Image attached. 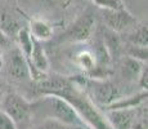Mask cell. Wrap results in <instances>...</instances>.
I'll use <instances>...</instances> for the list:
<instances>
[{
	"label": "cell",
	"instance_id": "ac0fdd59",
	"mask_svg": "<svg viewBox=\"0 0 148 129\" xmlns=\"http://www.w3.org/2000/svg\"><path fill=\"white\" fill-rule=\"evenodd\" d=\"M0 129H18L13 119L0 108Z\"/></svg>",
	"mask_w": 148,
	"mask_h": 129
},
{
	"label": "cell",
	"instance_id": "8992f818",
	"mask_svg": "<svg viewBox=\"0 0 148 129\" xmlns=\"http://www.w3.org/2000/svg\"><path fill=\"white\" fill-rule=\"evenodd\" d=\"M8 61H7V74L13 81L23 83L31 79L30 68L27 61L23 57L18 47H10L8 49Z\"/></svg>",
	"mask_w": 148,
	"mask_h": 129
},
{
	"label": "cell",
	"instance_id": "44dd1931",
	"mask_svg": "<svg viewBox=\"0 0 148 129\" xmlns=\"http://www.w3.org/2000/svg\"><path fill=\"white\" fill-rule=\"evenodd\" d=\"M12 47V40L8 38L0 28V49H9Z\"/></svg>",
	"mask_w": 148,
	"mask_h": 129
},
{
	"label": "cell",
	"instance_id": "6da1fadb",
	"mask_svg": "<svg viewBox=\"0 0 148 129\" xmlns=\"http://www.w3.org/2000/svg\"><path fill=\"white\" fill-rule=\"evenodd\" d=\"M49 96H58L71 103L89 129H112L104 114L99 111L98 106L90 98H88L86 94L81 90V88L73 85L71 80L66 87Z\"/></svg>",
	"mask_w": 148,
	"mask_h": 129
},
{
	"label": "cell",
	"instance_id": "9a60e30c",
	"mask_svg": "<svg viewBox=\"0 0 148 129\" xmlns=\"http://www.w3.org/2000/svg\"><path fill=\"white\" fill-rule=\"evenodd\" d=\"M75 63L77 65L85 74H88L89 71H92L97 66V58H95L94 53H93V50L84 49V50H80L76 54Z\"/></svg>",
	"mask_w": 148,
	"mask_h": 129
},
{
	"label": "cell",
	"instance_id": "52a82bcc",
	"mask_svg": "<svg viewBox=\"0 0 148 129\" xmlns=\"http://www.w3.org/2000/svg\"><path fill=\"white\" fill-rule=\"evenodd\" d=\"M90 88L93 92V97H94V102L98 105V107H107L116 99L122 97L121 90L117 85H115L112 81L107 79L102 80H94L90 83Z\"/></svg>",
	"mask_w": 148,
	"mask_h": 129
},
{
	"label": "cell",
	"instance_id": "603a6c76",
	"mask_svg": "<svg viewBox=\"0 0 148 129\" xmlns=\"http://www.w3.org/2000/svg\"><path fill=\"white\" fill-rule=\"evenodd\" d=\"M4 66V58H3V54H1V49H0V70L3 68Z\"/></svg>",
	"mask_w": 148,
	"mask_h": 129
},
{
	"label": "cell",
	"instance_id": "7a4b0ae2",
	"mask_svg": "<svg viewBox=\"0 0 148 129\" xmlns=\"http://www.w3.org/2000/svg\"><path fill=\"white\" fill-rule=\"evenodd\" d=\"M42 105H44L45 110L48 111V117H52L54 120H58V121L63 123L66 125H71V127L89 129L82 121L77 111L66 99L61 98L58 96H49L48 94V96H44Z\"/></svg>",
	"mask_w": 148,
	"mask_h": 129
},
{
	"label": "cell",
	"instance_id": "9c48e42d",
	"mask_svg": "<svg viewBox=\"0 0 148 129\" xmlns=\"http://www.w3.org/2000/svg\"><path fill=\"white\" fill-rule=\"evenodd\" d=\"M147 96H148L147 90L140 89V92L132 94V96L120 97L115 102H112L107 107H104L103 110L106 111V110H116V108H136L147 102Z\"/></svg>",
	"mask_w": 148,
	"mask_h": 129
},
{
	"label": "cell",
	"instance_id": "7402d4cb",
	"mask_svg": "<svg viewBox=\"0 0 148 129\" xmlns=\"http://www.w3.org/2000/svg\"><path fill=\"white\" fill-rule=\"evenodd\" d=\"M5 85L3 84V81L0 80V106H1V102H3V98H4V96H5Z\"/></svg>",
	"mask_w": 148,
	"mask_h": 129
},
{
	"label": "cell",
	"instance_id": "d6986e66",
	"mask_svg": "<svg viewBox=\"0 0 148 129\" xmlns=\"http://www.w3.org/2000/svg\"><path fill=\"white\" fill-rule=\"evenodd\" d=\"M136 83H138V85H139L140 89L147 90V88H148V66H147V63L143 66V68H142Z\"/></svg>",
	"mask_w": 148,
	"mask_h": 129
},
{
	"label": "cell",
	"instance_id": "5bb4252c",
	"mask_svg": "<svg viewBox=\"0 0 148 129\" xmlns=\"http://www.w3.org/2000/svg\"><path fill=\"white\" fill-rule=\"evenodd\" d=\"M127 41L129 44L139 45V47H148V28L147 23L139 22L134 28L127 31Z\"/></svg>",
	"mask_w": 148,
	"mask_h": 129
},
{
	"label": "cell",
	"instance_id": "2e32d148",
	"mask_svg": "<svg viewBox=\"0 0 148 129\" xmlns=\"http://www.w3.org/2000/svg\"><path fill=\"white\" fill-rule=\"evenodd\" d=\"M127 57H132L134 59H138L140 62H147L148 58V48L147 47H139V45L127 44L126 50H125Z\"/></svg>",
	"mask_w": 148,
	"mask_h": 129
},
{
	"label": "cell",
	"instance_id": "4fadbf2b",
	"mask_svg": "<svg viewBox=\"0 0 148 129\" xmlns=\"http://www.w3.org/2000/svg\"><path fill=\"white\" fill-rule=\"evenodd\" d=\"M22 27H23V26L21 25L18 18L14 17L13 14H10L8 12H4L0 14V28H1V31L10 40H12V38H14V39L17 38V35H18L19 30H21Z\"/></svg>",
	"mask_w": 148,
	"mask_h": 129
},
{
	"label": "cell",
	"instance_id": "ffe728a7",
	"mask_svg": "<svg viewBox=\"0 0 148 129\" xmlns=\"http://www.w3.org/2000/svg\"><path fill=\"white\" fill-rule=\"evenodd\" d=\"M50 3L54 5V7H57L58 9L61 10H67L68 8H71V5H72L73 0H49Z\"/></svg>",
	"mask_w": 148,
	"mask_h": 129
},
{
	"label": "cell",
	"instance_id": "cb8c5ba5",
	"mask_svg": "<svg viewBox=\"0 0 148 129\" xmlns=\"http://www.w3.org/2000/svg\"><path fill=\"white\" fill-rule=\"evenodd\" d=\"M117 1H124V0H117Z\"/></svg>",
	"mask_w": 148,
	"mask_h": 129
},
{
	"label": "cell",
	"instance_id": "277c9868",
	"mask_svg": "<svg viewBox=\"0 0 148 129\" xmlns=\"http://www.w3.org/2000/svg\"><path fill=\"white\" fill-rule=\"evenodd\" d=\"M95 30V16L92 10L82 12L62 34V39L70 43H86Z\"/></svg>",
	"mask_w": 148,
	"mask_h": 129
},
{
	"label": "cell",
	"instance_id": "5b68a950",
	"mask_svg": "<svg viewBox=\"0 0 148 129\" xmlns=\"http://www.w3.org/2000/svg\"><path fill=\"white\" fill-rule=\"evenodd\" d=\"M102 18L108 30H112L117 34L127 32L139 23V19L133 16L126 8L102 9Z\"/></svg>",
	"mask_w": 148,
	"mask_h": 129
},
{
	"label": "cell",
	"instance_id": "3957f363",
	"mask_svg": "<svg viewBox=\"0 0 148 129\" xmlns=\"http://www.w3.org/2000/svg\"><path fill=\"white\" fill-rule=\"evenodd\" d=\"M0 108L12 117L18 129L19 127H26L34 114L32 103L17 92H7Z\"/></svg>",
	"mask_w": 148,
	"mask_h": 129
},
{
	"label": "cell",
	"instance_id": "30bf717a",
	"mask_svg": "<svg viewBox=\"0 0 148 129\" xmlns=\"http://www.w3.org/2000/svg\"><path fill=\"white\" fill-rule=\"evenodd\" d=\"M28 31L34 39L39 41H47L53 38V26L41 18H30L28 21Z\"/></svg>",
	"mask_w": 148,
	"mask_h": 129
},
{
	"label": "cell",
	"instance_id": "ba28073f",
	"mask_svg": "<svg viewBox=\"0 0 148 129\" xmlns=\"http://www.w3.org/2000/svg\"><path fill=\"white\" fill-rule=\"evenodd\" d=\"M138 108V107H136ZM136 108H116L106 110L104 116L112 129H132L135 123L138 112Z\"/></svg>",
	"mask_w": 148,
	"mask_h": 129
},
{
	"label": "cell",
	"instance_id": "8fae6325",
	"mask_svg": "<svg viewBox=\"0 0 148 129\" xmlns=\"http://www.w3.org/2000/svg\"><path fill=\"white\" fill-rule=\"evenodd\" d=\"M102 40H103V44H104V47H106L108 54H110L111 59L120 56L121 50L124 49L120 34L115 32V31H112V30H108V28L106 27L104 31H103Z\"/></svg>",
	"mask_w": 148,
	"mask_h": 129
},
{
	"label": "cell",
	"instance_id": "e0dca14e",
	"mask_svg": "<svg viewBox=\"0 0 148 129\" xmlns=\"http://www.w3.org/2000/svg\"><path fill=\"white\" fill-rule=\"evenodd\" d=\"M36 129H85V128L71 127V125H66L63 123L58 121V120H54L52 117H47Z\"/></svg>",
	"mask_w": 148,
	"mask_h": 129
},
{
	"label": "cell",
	"instance_id": "7c38bea8",
	"mask_svg": "<svg viewBox=\"0 0 148 129\" xmlns=\"http://www.w3.org/2000/svg\"><path fill=\"white\" fill-rule=\"evenodd\" d=\"M147 62H140V61H138V59L132 58V57L125 56L124 59H122V63H121L122 77L126 79L127 81H136L142 68H143V66Z\"/></svg>",
	"mask_w": 148,
	"mask_h": 129
}]
</instances>
